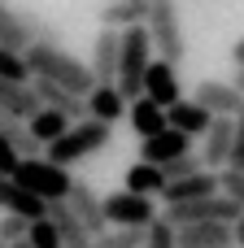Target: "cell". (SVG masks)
I'll return each mask as SVG.
<instances>
[{"label": "cell", "mask_w": 244, "mask_h": 248, "mask_svg": "<svg viewBox=\"0 0 244 248\" xmlns=\"http://www.w3.org/2000/svg\"><path fill=\"white\" fill-rule=\"evenodd\" d=\"M26 61H31V70H35V74H44V78H52V83L70 87L74 96H87V92L96 87L92 65H87V61H79V57H70L61 44H35V48L26 52Z\"/></svg>", "instance_id": "cell-1"}, {"label": "cell", "mask_w": 244, "mask_h": 248, "mask_svg": "<svg viewBox=\"0 0 244 248\" xmlns=\"http://www.w3.org/2000/svg\"><path fill=\"white\" fill-rule=\"evenodd\" d=\"M105 144H114V126H109V122H100V118H87V122H74L57 144H48V148H44V157L70 170L74 161H83V157L100 153Z\"/></svg>", "instance_id": "cell-2"}, {"label": "cell", "mask_w": 244, "mask_h": 248, "mask_svg": "<svg viewBox=\"0 0 244 248\" xmlns=\"http://www.w3.org/2000/svg\"><path fill=\"white\" fill-rule=\"evenodd\" d=\"M31 196H39V201H65L70 196V187H74V179H70V170L65 166H57V161H48V157H22V166H17V174H13Z\"/></svg>", "instance_id": "cell-3"}, {"label": "cell", "mask_w": 244, "mask_h": 248, "mask_svg": "<svg viewBox=\"0 0 244 248\" xmlns=\"http://www.w3.org/2000/svg\"><path fill=\"white\" fill-rule=\"evenodd\" d=\"M148 35H153V48H157V57L162 61H175V65H183V57H188V39H183V22H179V9H175V0H153V9H148Z\"/></svg>", "instance_id": "cell-4"}, {"label": "cell", "mask_w": 244, "mask_h": 248, "mask_svg": "<svg viewBox=\"0 0 244 248\" xmlns=\"http://www.w3.org/2000/svg\"><path fill=\"white\" fill-rule=\"evenodd\" d=\"M244 209L227 196V192H214V196H201V201H188V205H166V218L175 227H196V222H236Z\"/></svg>", "instance_id": "cell-5"}, {"label": "cell", "mask_w": 244, "mask_h": 248, "mask_svg": "<svg viewBox=\"0 0 244 248\" xmlns=\"http://www.w3.org/2000/svg\"><path fill=\"white\" fill-rule=\"evenodd\" d=\"M105 218L109 227H153L162 214L153 209V196H140V192H114L105 196Z\"/></svg>", "instance_id": "cell-6"}, {"label": "cell", "mask_w": 244, "mask_h": 248, "mask_svg": "<svg viewBox=\"0 0 244 248\" xmlns=\"http://www.w3.org/2000/svg\"><path fill=\"white\" fill-rule=\"evenodd\" d=\"M231 148H236V118H214V126L201 135V161H205V170H227L231 166Z\"/></svg>", "instance_id": "cell-7"}, {"label": "cell", "mask_w": 244, "mask_h": 248, "mask_svg": "<svg viewBox=\"0 0 244 248\" xmlns=\"http://www.w3.org/2000/svg\"><path fill=\"white\" fill-rule=\"evenodd\" d=\"M96 83H118V65H122V31L100 26V35L92 39V57H87Z\"/></svg>", "instance_id": "cell-8"}, {"label": "cell", "mask_w": 244, "mask_h": 248, "mask_svg": "<svg viewBox=\"0 0 244 248\" xmlns=\"http://www.w3.org/2000/svg\"><path fill=\"white\" fill-rule=\"evenodd\" d=\"M144 96L148 100H157L162 109H170V105H179L183 100V83H179V65L175 61H153L148 65V74H144Z\"/></svg>", "instance_id": "cell-9"}, {"label": "cell", "mask_w": 244, "mask_h": 248, "mask_svg": "<svg viewBox=\"0 0 244 248\" xmlns=\"http://www.w3.org/2000/svg\"><path fill=\"white\" fill-rule=\"evenodd\" d=\"M192 148H196V140H192V135H183V131L166 126V131H157V135L140 140V161H153V166H170L175 157H183V153H192Z\"/></svg>", "instance_id": "cell-10"}, {"label": "cell", "mask_w": 244, "mask_h": 248, "mask_svg": "<svg viewBox=\"0 0 244 248\" xmlns=\"http://www.w3.org/2000/svg\"><path fill=\"white\" fill-rule=\"evenodd\" d=\"M192 100H196V105H205L214 118H236V113L244 109V92L236 87V83H218V78H205V83H196Z\"/></svg>", "instance_id": "cell-11"}, {"label": "cell", "mask_w": 244, "mask_h": 248, "mask_svg": "<svg viewBox=\"0 0 244 248\" xmlns=\"http://www.w3.org/2000/svg\"><path fill=\"white\" fill-rule=\"evenodd\" d=\"M65 205L74 209V218L92 231V235H105L109 231V218H105V201L92 192V183H83V179H74V187H70V196H65Z\"/></svg>", "instance_id": "cell-12"}, {"label": "cell", "mask_w": 244, "mask_h": 248, "mask_svg": "<svg viewBox=\"0 0 244 248\" xmlns=\"http://www.w3.org/2000/svg\"><path fill=\"white\" fill-rule=\"evenodd\" d=\"M0 214H22V218H48V201H39V196H31L17 179H9V174H0Z\"/></svg>", "instance_id": "cell-13"}, {"label": "cell", "mask_w": 244, "mask_h": 248, "mask_svg": "<svg viewBox=\"0 0 244 248\" xmlns=\"http://www.w3.org/2000/svg\"><path fill=\"white\" fill-rule=\"evenodd\" d=\"M179 248H236V231H231V222L179 227Z\"/></svg>", "instance_id": "cell-14"}, {"label": "cell", "mask_w": 244, "mask_h": 248, "mask_svg": "<svg viewBox=\"0 0 244 248\" xmlns=\"http://www.w3.org/2000/svg\"><path fill=\"white\" fill-rule=\"evenodd\" d=\"M87 109H92V118H100V122H118V118H127V109H131V100L122 96V87L118 83H96L92 92H87Z\"/></svg>", "instance_id": "cell-15"}, {"label": "cell", "mask_w": 244, "mask_h": 248, "mask_svg": "<svg viewBox=\"0 0 244 248\" xmlns=\"http://www.w3.org/2000/svg\"><path fill=\"white\" fill-rule=\"evenodd\" d=\"M166 118H170V126H175V131H183V135H192V140H201V135L214 126V113H210L205 105H196L192 96H183L179 105H170V109H166Z\"/></svg>", "instance_id": "cell-16"}, {"label": "cell", "mask_w": 244, "mask_h": 248, "mask_svg": "<svg viewBox=\"0 0 244 248\" xmlns=\"http://www.w3.org/2000/svg\"><path fill=\"white\" fill-rule=\"evenodd\" d=\"M214 192H223V187H218V174H214V170H201V174H192V179L166 183L162 201H166V205H188V201H201V196H214Z\"/></svg>", "instance_id": "cell-17"}, {"label": "cell", "mask_w": 244, "mask_h": 248, "mask_svg": "<svg viewBox=\"0 0 244 248\" xmlns=\"http://www.w3.org/2000/svg\"><path fill=\"white\" fill-rule=\"evenodd\" d=\"M48 218H52V227L61 231V244L65 248H96V235L74 218V209H70L65 201H52V205H48Z\"/></svg>", "instance_id": "cell-18"}, {"label": "cell", "mask_w": 244, "mask_h": 248, "mask_svg": "<svg viewBox=\"0 0 244 248\" xmlns=\"http://www.w3.org/2000/svg\"><path fill=\"white\" fill-rule=\"evenodd\" d=\"M44 109V100L35 96V87L31 83H9V78H0V113H13V118H35Z\"/></svg>", "instance_id": "cell-19"}, {"label": "cell", "mask_w": 244, "mask_h": 248, "mask_svg": "<svg viewBox=\"0 0 244 248\" xmlns=\"http://www.w3.org/2000/svg\"><path fill=\"white\" fill-rule=\"evenodd\" d=\"M127 122H131V131H135L140 140H148V135H157V131H166V126H170L166 109H162L157 100H148V96L131 100V109H127Z\"/></svg>", "instance_id": "cell-20"}, {"label": "cell", "mask_w": 244, "mask_h": 248, "mask_svg": "<svg viewBox=\"0 0 244 248\" xmlns=\"http://www.w3.org/2000/svg\"><path fill=\"white\" fill-rule=\"evenodd\" d=\"M148 9H153V4H140V0H114V4H100V26H109V31L144 26V22H148Z\"/></svg>", "instance_id": "cell-21"}, {"label": "cell", "mask_w": 244, "mask_h": 248, "mask_svg": "<svg viewBox=\"0 0 244 248\" xmlns=\"http://www.w3.org/2000/svg\"><path fill=\"white\" fill-rule=\"evenodd\" d=\"M166 183H170L166 170L153 166V161H135V166H127V174H122V187H127V192H140V196H162Z\"/></svg>", "instance_id": "cell-22"}, {"label": "cell", "mask_w": 244, "mask_h": 248, "mask_svg": "<svg viewBox=\"0 0 244 248\" xmlns=\"http://www.w3.org/2000/svg\"><path fill=\"white\" fill-rule=\"evenodd\" d=\"M0 135H4V140H9V144L17 148L22 157H39V153H44V144H39V140L31 135V122H26V118L0 113Z\"/></svg>", "instance_id": "cell-23"}, {"label": "cell", "mask_w": 244, "mask_h": 248, "mask_svg": "<svg viewBox=\"0 0 244 248\" xmlns=\"http://www.w3.org/2000/svg\"><path fill=\"white\" fill-rule=\"evenodd\" d=\"M0 48H13V52H31L35 48L31 31L22 26L17 9H9V4H0Z\"/></svg>", "instance_id": "cell-24"}, {"label": "cell", "mask_w": 244, "mask_h": 248, "mask_svg": "<svg viewBox=\"0 0 244 248\" xmlns=\"http://www.w3.org/2000/svg\"><path fill=\"white\" fill-rule=\"evenodd\" d=\"M70 126H74V122H70L61 109H39V113L31 118V135H35L44 148H48V144H57V140H61Z\"/></svg>", "instance_id": "cell-25"}, {"label": "cell", "mask_w": 244, "mask_h": 248, "mask_svg": "<svg viewBox=\"0 0 244 248\" xmlns=\"http://www.w3.org/2000/svg\"><path fill=\"white\" fill-rule=\"evenodd\" d=\"M0 78H9V83H31V78H35V70H31L26 52L0 48Z\"/></svg>", "instance_id": "cell-26"}, {"label": "cell", "mask_w": 244, "mask_h": 248, "mask_svg": "<svg viewBox=\"0 0 244 248\" xmlns=\"http://www.w3.org/2000/svg\"><path fill=\"white\" fill-rule=\"evenodd\" d=\"M148 227H109L105 235H96V248H144Z\"/></svg>", "instance_id": "cell-27"}, {"label": "cell", "mask_w": 244, "mask_h": 248, "mask_svg": "<svg viewBox=\"0 0 244 248\" xmlns=\"http://www.w3.org/2000/svg\"><path fill=\"white\" fill-rule=\"evenodd\" d=\"M144 248H179V227L162 214V218L144 231Z\"/></svg>", "instance_id": "cell-28"}, {"label": "cell", "mask_w": 244, "mask_h": 248, "mask_svg": "<svg viewBox=\"0 0 244 248\" xmlns=\"http://www.w3.org/2000/svg\"><path fill=\"white\" fill-rule=\"evenodd\" d=\"M26 240H31V248H65L61 244V231L52 227V218H35Z\"/></svg>", "instance_id": "cell-29"}, {"label": "cell", "mask_w": 244, "mask_h": 248, "mask_svg": "<svg viewBox=\"0 0 244 248\" xmlns=\"http://www.w3.org/2000/svg\"><path fill=\"white\" fill-rule=\"evenodd\" d=\"M162 170H166V179L175 183V179H192V174H201V170H205V161H201V153L192 148V153L175 157V161H170V166H162Z\"/></svg>", "instance_id": "cell-30"}, {"label": "cell", "mask_w": 244, "mask_h": 248, "mask_svg": "<svg viewBox=\"0 0 244 248\" xmlns=\"http://www.w3.org/2000/svg\"><path fill=\"white\" fill-rule=\"evenodd\" d=\"M31 235V218L22 214H0V244H17Z\"/></svg>", "instance_id": "cell-31"}, {"label": "cell", "mask_w": 244, "mask_h": 248, "mask_svg": "<svg viewBox=\"0 0 244 248\" xmlns=\"http://www.w3.org/2000/svg\"><path fill=\"white\" fill-rule=\"evenodd\" d=\"M218 187H223V192H227V196L244 209V170H231V166H227V170H218Z\"/></svg>", "instance_id": "cell-32"}, {"label": "cell", "mask_w": 244, "mask_h": 248, "mask_svg": "<svg viewBox=\"0 0 244 248\" xmlns=\"http://www.w3.org/2000/svg\"><path fill=\"white\" fill-rule=\"evenodd\" d=\"M17 166H22V153L0 135V174H9V179H13V174H17Z\"/></svg>", "instance_id": "cell-33"}, {"label": "cell", "mask_w": 244, "mask_h": 248, "mask_svg": "<svg viewBox=\"0 0 244 248\" xmlns=\"http://www.w3.org/2000/svg\"><path fill=\"white\" fill-rule=\"evenodd\" d=\"M231 170H244V109L236 113V148H231Z\"/></svg>", "instance_id": "cell-34"}, {"label": "cell", "mask_w": 244, "mask_h": 248, "mask_svg": "<svg viewBox=\"0 0 244 248\" xmlns=\"http://www.w3.org/2000/svg\"><path fill=\"white\" fill-rule=\"evenodd\" d=\"M231 231H236V248H244V214L231 222Z\"/></svg>", "instance_id": "cell-35"}, {"label": "cell", "mask_w": 244, "mask_h": 248, "mask_svg": "<svg viewBox=\"0 0 244 248\" xmlns=\"http://www.w3.org/2000/svg\"><path fill=\"white\" fill-rule=\"evenodd\" d=\"M231 61H236V65H244V39H236V44H231Z\"/></svg>", "instance_id": "cell-36"}, {"label": "cell", "mask_w": 244, "mask_h": 248, "mask_svg": "<svg viewBox=\"0 0 244 248\" xmlns=\"http://www.w3.org/2000/svg\"><path fill=\"white\" fill-rule=\"evenodd\" d=\"M231 83H236V87L244 92V65H236V74H231Z\"/></svg>", "instance_id": "cell-37"}, {"label": "cell", "mask_w": 244, "mask_h": 248, "mask_svg": "<svg viewBox=\"0 0 244 248\" xmlns=\"http://www.w3.org/2000/svg\"><path fill=\"white\" fill-rule=\"evenodd\" d=\"M4 248H31V240H17V244H4Z\"/></svg>", "instance_id": "cell-38"}, {"label": "cell", "mask_w": 244, "mask_h": 248, "mask_svg": "<svg viewBox=\"0 0 244 248\" xmlns=\"http://www.w3.org/2000/svg\"><path fill=\"white\" fill-rule=\"evenodd\" d=\"M140 4H153V0H140Z\"/></svg>", "instance_id": "cell-39"}, {"label": "cell", "mask_w": 244, "mask_h": 248, "mask_svg": "<svg viewBox=\"0 0 244 248\" xmlns=\"http://www.w3.org/2000/svg\"><path fill=\"white\" fill-rule=\"evenodd\" d=\"M0 248H4V244H0Z\"/></svg>", "instance_id": "cell-40"}]
</instances>
